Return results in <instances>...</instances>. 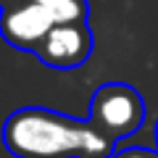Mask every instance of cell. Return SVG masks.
<instances>
[{
  "label": "cell",
  "instance_id": "obj_3",
  "mask_svg": "<svg viewBox=\"0 0 158 158\" xmlns=\"http://www.w3.org/2000/svg\"><path fill=\"white\" fill-rule=\"evenodd\" d=\"M95 48V37L87 21H63L53 24V29L42 37V42L37 45L34 56L50 69H79L82 63H87V58L92 56Z\"/></svg>",
  "mask_w": 158,
  "mask_h": 158
},
{
  "label": "cell",
  "instance_id": "obj_2",
  "mask_svg": "<svg viewBox=\"0 0 158 158\" xmlns=\"http://www.w3.org/2000/svg\"><path fill=\"white\" fill-rule=\"evenodd\" d=\"M103 135L111 140H124L135 135L145 121V100L127 82H106L92 92L90 116H87Z\"/></svg>",
  "mask_w": 158,
  "mask_h": 158
},
{
  "label": "cell",
  "instance_id": "obj_4",
  "mask_svg": "<svg viewBox=\"0 0 158 158\" xmlns=\"http://www.w3.org/2000/svg\"><path fill=\"white\" fill-rule=\"evenodd\" d=\"M53 24V16L37 0H8L0 8V37L16 50L34 53Z\"/></svg>",
  "mask_w": 158,
  "mask_h": 158
},
{
  "label": "cell",
  "instance_id": "obj_1",
  "mask_svg": "<svg viewBox=\"0 0 158 158\" xmlns=\"http://www.w3.org/2000/svg\"><path fill=\"white\" fill-rule=\"evenodd\" d=\"M6 150L16 158H111L116 140L90 118H71L42 106L13 111L0 129Z\"/></svg>",
  "mask_w": 158,
  "mask_h": 158
},
{
  "label": "cell",
  "instance_id": "obj_8",
  "mask_svg": "<svg viewBox=\"0 0 158 158\" xmlns=\"http://www.w3.org/2000/svg\"><path fill=\"white\" fill-rule=\"evenodd\" d=\"M3 6H6V0H0V8H3Z\"/></svg>",
  "mask_w": 158,
  "mask_h": 158
},
{
  "label": "cell",
  "instance_id": "obj_6",
  "mask_svg": "<svg viewBox=\"0 0 158 158\" xmlns=\"http://www.w3.org/2000/svg\"><path fill=\"white\" fill-rule=\"evenodd\" d=\"M111 158H158V150H150V148H140V145H132V148H124V150H116Z\"/></svg>",
  "mask_w": 158,
  "mask_h": 158
},
{
  "label": "cell",
  "instance_id": "obj_5",
  "mask_svg": "<svg viewBox=\"0 0 158 158\" xmlns=\"http://www.w3.org/2000/svg\"><path fill=\"white\" fill-rule=\"evenodd\" d=\"M37 3L53 16L56 24H63V21H87V16H90L87 0H37Z\"/></svg>",
  "mask_w": 158,
  "mask_h": 158
},
{
  "label": "cell",
  "instance_id": "obj_7",
  "mask_svg": "<svg viewBox=\"0 0 158 158\" xmlns=\"http://www.w3.org/2000/svg\"><path fill=\"white\" fill-rule=\"evenodd\" d=\"M156 150H158V121H156Z\"/></svg>",
  "mask_w": 158,
  "mask_h": 158
},
{
  "label": "cell",
  "instance_id": "obj_9",
  "mask_svg": "<svg viewBox=\"0 0 158 158\" xmlns=\"http://www.w3.org/2000/svg\"><path fill=\"white\" fill-rule=\"evenodd\" d=\"M6 3H8V0H6Z\"/></svg>",
  "mask_w": 158,
  "mask_h": 158
}]
</instances>
